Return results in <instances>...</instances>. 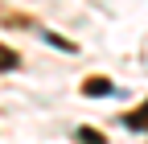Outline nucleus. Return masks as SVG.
Segmentation results:
<instances>
[{"label":"nucleus","instance_id":"obj_1","mask_svg":"<svg viewBox=\"0 0 148 144\" xmlns=\"http://www.w3.org/2000/svg\"><path fill=\"white\" fill-rule=\"evenodd\" d=\"M82 91H86L90 99H107V95H119L115 86H111V78H99V74H95V78H86V86H82Z\"/></svg>","mask_w":148,"mask_h":144},{"label":"nucleus","instance_id":"obj_2","mask_svg":"<svg viewBox=\"0 0 148 144\" xmlns=\"http://www.w3.org/2000/svg\"><path fill=\"white\" fill-rule=\"evenodd\" d=\"M123 123H127V128H136V132H140V128H148V103H144V107H136V111H127V115H123Z\"/></svg>","mask_w":148,"mask_h":144},{"label":"nucleus","instance_id":"obj_3","mask_svg":"<svg viewBox=\"0 0 148 144\" xmlns=\"http://www.w3.org/2000/svg\"><path fill=\"white\" fill-rule=\"evenodd\" d=\"M41 37H45V45H53V49H62V53H74V49H78V45H74V41H66V37H58V33H41Z\"/></svg>","mask_w":148,"mask_h":144},{"label":"nucleus","instance_id":"obj_4","mask_svg":"<svg viewBox=\"0 0 148 144\" xmlns=\"http://www.w3.org/2000/svg\"><path fill=\"white\" fill-rule=\"evenodd\" d=\"M74 136H78V144H107V140H103V132H95V128H78Z\"/></svg>","mask_w":148,"mask_h":144},{"label":"nucleus","instance_id":"obj_5","mask_svg":"<svg viewBox=\"0 0 148 144\" xmlns=\"http://www.w3.org/2000/svg\"><path fill=\"white\" fill-rule=\"evenodd\" d=\"M0 70H16V53L0 45Z\"/></svg>","mask_w":148,"mask_h":144}]
</instances>
